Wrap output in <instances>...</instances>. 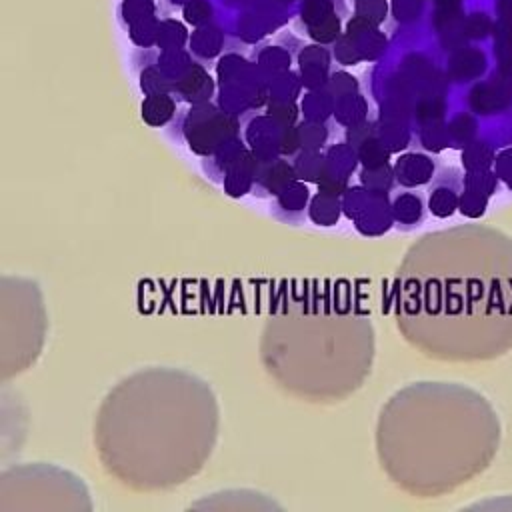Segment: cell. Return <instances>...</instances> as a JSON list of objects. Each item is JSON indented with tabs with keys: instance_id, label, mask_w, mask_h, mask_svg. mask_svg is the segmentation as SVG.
I'll use <instances>...</instances> for the list:
<instances>
[{
	"instance_id": "7bdbcfd3",
	"label": "cell",
	"mask_w": 512,
	"mask_h": 512,
	"mask_svg": "<svg viewBox=\"0 0 512 512\" xmlns=\"http://www.w3.org/2000/svg\"><path fill=\"white\" fill-rule=\"evenodd\" d=\"M326 88L332 92L334 98H338L344 94L358 92V80H356V76H352L348 72H334V74H330Z\"/></svg>"
},
{
	"instance_id": "2e32d148",
	"label": "cell",
	"mask_w": 512,
	"mask_h": 512,
	"mask_svg": "<svg viewBox=\"0 0 512 512\" xmlns=\"http://www.w3.org/2000/svg\"><path fill=\"white\" fill-rule=\"evenodd\" d=\"M174 92L188 104L208 102L214 94V82L200 64H190L188 70L174 82Z\"/></svg>"
},
{
	"instance_id": "8992f818",
	"label": "cell",
	"mask_w": 512,
	"mask_h": 512,
	"mask_svg": "<svg viewBox=\"0 0 512 512\" xmlns=\"http://www.w3.org/2000/svg\"><path fill=\"white\" fill-rule=\"evenodd\" d=\"M90 512L92 500L76 474L54 464L10 466L0 476V512Z\"/></svg>"
},
{
	"instance_id": "5bb4252c",
	"label": "cell",
	"mask_w": 512,
	"mask_h": 512,
	"mask_svg": "<svg viewBox=\"0 0 512 512\" xmlns=\"http://www.w3.org/2000/svg\"><path fill=\"white\" fill-rule=\"evenodd\" d=\"M436 172L438 168L434 158L424 152H406L400 154L394 162L396 184H400L402 188H418L430 184Z\"/></svg>"
},
{
	"instance_id": "74e56055",
	"label": "cell",
	"mask_w": 512,
	"mask_h": 512,
	"mask_svg": "<svg viewBox=\"0 0 512 512\" xmlns=\"http://www.w3.org/2000/svg\"><path fill=\"white\" fill-rule=\"evenodd\" d=\"M160 22H156L152 16H146L134 24H130V36L132 42L138 46H152L156 44Z\"/></svg>"
},
{
	"instance_id": "f907efd6",
	"label": "cell",
	"mask_w": 512,
	"mask_h": 512,
	"mask_svg": "<svg viewBox=\"0 0 512 512\" xmlns=\"http://www.w3.org/2000/svg\"><path fill=\"white\" fill-rule=\"evenodd\" d=\"M210 16V4L204 0H190L184 8V18L194 26L202 24Z\"/></svg>"
},
{
	"instance_id": "52a82bcc",
	"label": "cell",
	"mask_w": 512,
	"mask_h": 512,
	"mask_svg": "<svg viewBox=\"0 0 512 512\" xmlns=\"http://www.w3.org/2000/svg\"><path fill=\"white\" fill-rule=\"evenodd\" d=\"M180 132L194 154L208 158L224 144L240 136V120L208 100L190 104V110L182 118Z\"/></svg>"
},
{
	"instance_id": "30bf717a",
	"label": "cell",
	"mask_w": 512,
	"mask_h": 512,
	"mask_svg": "<svg viewBox=\"0 0 512 512\" xmlns=\"http://www.w3.org/2000/svg\"><path fill=\"white\" fill-rule=\"evenodd\" d=\"M190 510H282L272 498L254 490H222L190 504Z\"/></svg>"
},
{
	"instance_id": "4fadbf2b",
	"label": "cell",
	"mask_w": 512,
	"mask_h": 512,
	"mask_svg": "<svg viewBox=\"0 0 512 512\" xmlns=\"http://www.w3.org/2000/svg\"><path fill=\"white\" fill-rule=\"evenodd\" d=\"M362 236H382L394 226L392 198L388 192H372L366 208L352 220Z\"/></svg>"
},
{
	"instance_id": "603a6c76",
	"label": "cell",
	"mask_w": 512,
	"mask_h": 512,
	"mask_svg": "<svg viewBox=\"0 0 512 512\" xmlns=\"http://www.w3.org/2000/svg\"><path fill=\"white\" fill-rule=\"evenodd\" d=\"M376 136L380 138V142L390 152L404 150L412 140L408 122L406 120H396V118H380L376 122Z\"/></svg>"
},
{
	"instance_id": "6da1fadb",
	"label": "cell",
	"mask_w": 512,
	"mask_h": 512,
	"mask_svg": "<svg viewBox=\"0 0 512 512\" xmlns=\"http://www.w3.org/2000/svg\"><path fill=\"white\" fill-rule=\"evenodd\" d=\"M392 314L426 358L482 362L512 350V238L462 224L418 238L404 254Z\"/></svg>"
},
{
	"instance_id": "ab89813d",
	"label": "cell",
	"mask_w": 512,
	"mask_h": 512,
	"mask_svg": "<svg viewBox=\"0 0 512 512\" xmlns=\"http://www.w3.org/2000/svg\"><path fill=\"white\" fill-rule=\"evenodd\" d=\"M260 68L266 70V72H272L274 74H280V72H286L288 70V64H290V56L280 50V48H266L260 52Z\"/></svg>"
},
{
	"instance_id": "484cf974",
	"label": "cell",
	"mask_w": 512,
	"mask_h": 512,
	"mask_svg": "<svg viewBox=\"0 0 512 512\" xmlns=\"http://www.w3.org/2000/svg\"><path fill=\"white\" fill-rule=\"evenodd\" d=\"M294 170L298 180L302 182H320L322 170H324V152L320 150H306L302 148L296 156H294Z\"/></svg>"
},
{
	"instance_id": "f1b7e54d",
	"label": "cell",
	"mask_w": 512,
	"mask_h": 512,
	"mask_svg": "<svg viewBox=\"0 0 512 512\" xmlns=\"http://www.w3.org/2000/svg\"><path fill=\"white\" fill-rule=\"evenodd\" d=\"M446 126H448V134H450V146H454V148H464L476 140L478 124L472 118V114H460Z\"/></svg>"
},
{
	"instance_id": "f546056e",
	"label": "cell",
	"mask_w": 512,
	"mask_h": 512,
	"mask_svg": "<svg viewBox=\"0 0 512 512\" xmlns=\"http://www.w3.org/2000/svg\"><path fill=\"white\" fill-rule=\"evenodd\" d=\"M298 134H300V144L306 150H322L328 144L330 138V128L326 122H314V120H304L298 124Z\"/></svg>"
},
{
	"instance_id": "b9f144b4",
	"label": "cell",
	"mask_w": 512,
	"mask_h": 512,
	"mask_svg": "<svg viewBox=\"0 0 512 512\" xmlns=\"http://www.w3.org/2000/svg\"><path fill=\"white\" fill-rule=\"evenodd\" d=\"M356 14L378 26L388 14V2L386 0H356Z\"/></svg>"
},
{
	"instance_id": "cb8c5ba5",
	"label": "cell",
	"mask_w": 512,
	"mask_h": 512,
	"mask_svg": "<svg viewBox=\"0 0 512 512\" xmlns=\"http://www.w3.org/2000/svg\"><path fill=\"white\" fill-rule=\"evenodd\" d=\"M342 214V198L324 194L318 190V194L308 204V216L318 226H334Z\"/></svg>"
},
{
	"instance_id": "d590c367",
	"label": "cell",
	"mask_w": 512,
	"mask_h": 512,
	"mask_svg": "<svg viewBox=\"0 0 512 512\" xmlns=\"http://www.w3.org/2000/svg\"><path fill=\"white\" fill-rule=\"evenodd\" d=\"M340 30H342L340 18L332 12L326 18L310 24L308 26V36L318 44H330V42H336L340 38Z\"/></svg>"
},
{
	"instance_id": "7a4b0ae2",
	"label": "cell",
	"mask_w": 512,
	"mask_h": 512,
	"mask_svg": "<svg viewBox=\"0 0 512 512\" xmlns=\"http://www.w3.org/2000/svg\"><path fill=\"white\" fill-rule=\"evenodd\" d=\"M220 408L210 384L180 368L152 366L124 376L100 402L98 460L134 492H158L196 476L218 440Z\"/></svg>"
},
{
	"instance_id": "d6a6232c",
	"label": "cell",
	"mask_w": 512,
	"mask_h": 512,
	"mask_svg": "<svg viewBox=\"0 0 512 512\" xmlns=\"http://www.w3.org/2000/svg\"><path fill=\"white\" fill-rule=\"evenodd\" d=\"M140 90L144 94H160V92H174V82L162 72V68L146 66L140 72Z\"/></svg>"
},
{
	"instance_id": "7402d4cb",
	"label": "cell",
	"mask_w": 512,
	"mask_h": 512,
	"mask_svg": "<svg viewBox=\"0 0 512 512\" xmlns=\"http://www.w3.org/2000/svg\"><path fill=\"white\" fill-rule=\"evenodd\" d=\"M338 124L342 126H354L358 122H364L368 120V104H366V98L360 96L358 92H352V94H344V96H338L334 100V114Z\"/></svg>"
},
{
	"instance_id": "4dcf8cb0",
	"label": "cell",
	"mask_w": 512,
	"mask_h": 512,
	"mask_svg": "<svg viewBox=\"0 0 512 512\" xmlns=\"http://www.w3.org/2000/svg\"><path fill=\"white\" fill-rule=\"evenodd\" d=\"M418 140L422 144L424 150L428 152H440L444 148L450 146V134H448V126L440 120V122H432V124H424L420 126V134Z\"/></svg>"
},
{
	"instance_id": "d6986e66",
	"label": "cell",
	"mask_w": 512,
	"mask_h": 512,
	"mask_svg": "<svg viewBox=\"0 0 512 512\" xmlns=\"http://www.w3.org/2000/svg\"><path fill=\"white\" fill-rule=\"evenodd\" d=\"M512 90L506 82H488L480 84L470 92V104L476 112L496 114L510 106Z\"/></svg>"
},
{
	"instance_id": "4316f807",
	"label": "cell",
	"mask_w": 512,
	"mask_h": 512,
	"mask_svg": "<svg viewBox=\"0 0 512 512\" xmlns=\"http://www.w3.org/2000/svg\"><path fill=\"white\" fill-rule=\"evenodd\" d=\"M494 158H496V152L480 140H474L472 144L464 146L462 154H460V162H462L464 172L494 168Z\"/></svg>"
},
{
	"instance_id": "681fc988",
	"label": "cell",
	"mask_w": 512,
	"mask_h": 512,
	"mask_svg": "<svg viewBox=\"0 0 512 512\" xmlns=\"http://www.w3.org/2000/svg\"><path fill=\"white\" fill-rule=\"evenodd\" d=\"M300 66L304 64H316V66H324L328 68L330 66V54L328 50L322 46V44H314V46H306L302 52H300V58H298Z\"/></svg>"
},
{
	"instance_id": "ac0fdd59",
	"label": "cell",
	"mask_w": 512,
	"mask_h": 512,
	"mask_svg": "<svg viewBox=\"0 0 512 512\" xmlns=\"http://www.w3.org/2000/svg\"><path fill=\"white\" fill-rule=\"evenodd\" d=\"M258 158L252 150H248L224 176L222 186L230 198H240L244 194H252L256 182Z\"/></svg>"
},
{
	"instance_id": "e575fe53",
	"label": "cell",
	"mask_w": 512,
	"mask_h": 512,
	"mask_svg": "<svg viewBox=\"0 0 512 512\" xmlns=\"http://www.w3.org/2000/svg\"><path fill=\"white\" fill-rule=\"evenodd\" d=\"M186 38H188L186 28L180 22L164 20V22H160L156 44L162 50H176V48H182L186 44Z\"/></svg>"
},
{
	"instance_id": "816d5d0a",
	"label": "cell",
	"mask_w": 512,
	"mask_h": 512,
	"mask_svg": "<svg viewBox=\"0 0 512 512\" xmlns=\"http://www.w3.org/2000/svg\"><path fill=\"white\" fill-rule=\"evenodd\" d=\"M422 0H394V16L398 20H414L420 14Z\"/></svg>"
},
{
	"instance_id": "7c38bea8",
	"label": "cell",
	"mask_w": 512,
	"mask_h": 512,
	"mask_svg": "<svg viewBox=\"0 0 512 512\" xmlns=\"http://www.w3.org/2000/svg\"><path fill=\"white\" fill-rule=\"evenodd\" d=\"M296 170L294 164H290L284 156L260 160L258 158V170H256V182L252 194L258 198H276L286 186L296 182Z\"/></svg>"
},
{
	"instance_id": "9a60e30c",
	"label": "cell",
	"mask_w": 512,
	"mask_h": 512,
	"mask_svg": "<svg viewBox=\"0 0 512 512\" xmlns=\"http://www.w3.org/2000/svg\"><path fill=\"white\" fill-rule=\"evenodd\" d=\"M308 204H310V190L302 180H296L274 198L272 214L280 222L298 224L308 212Z\"/></svg>"
},
{
	"instance_id": "60d3db41",
	"label": "cell",
	"mask_w": 512,
	"mask_h": 512,
	"mask_svg": "<svg viewBox=\"0 0 512 512\" xmlns=\"http://www.w3.org/2000/svg\"><path fill=\"white\" fill-rule=\"evenodd\" d=\"M300 80H302L304 88L320 90V88L328 86L330 74H328V68H324V66L304 64V66H300Z\"/></svg>"
},
{
	"instance_id": "8d00e7d4",
	"label": "cell",
	"mask_w": 512,
	"mask_h": 512,
	"mask_svg": "<svg viewBox=\"0 0 512 512\" xmlns=\"http://www.w3.org/2000/svg\"><path fill=\"white\" fill-rule=\"evenodd\" d=\"M488 196L468 190L462 186V194H460V204H458V212L470 220H476L480 216H484L486 208H488Z\"/></svg>"
},
{
	"instance_id": "c3c4849f",
	"label": "cell",
	"mask_w": 512,
	"mask_h": 512,
	"mask_svg": "<svg viewBox=\"0 0 512 512\" xmlns=\"http://www.w3.org/2000/svg\"><path fill=\"white\" fill-rule=\"evenodd\" d=\"M334 54H336V60L344 66H350V64H358L362 60L358 48L354 46V42L344 34L336 40V48H334Z\"/></svg>"
},
{
	"instance_id": "5b68a950",
	"label": "cell",
	"mask_w": 512,
	"mask_h": 512,
	"mask_svg": "<svg viewBox=\"0 0 512 512\" xmlns=\"http://www.w3.org/2000/svg\"><path fill=\"white\" fill-rule=\"evenodd\" d=\"M48 316L34 280L0 278V376L8 380L28 370L46 342Z\"/></svg>"
},
{
	"instance_id": "8fae6325",
	"label": "cell",
	"mask_w": 512,
	"mask_h": 512,
	"mask_svg": "<svg viewBox=\"0 0 512 512\" xmlns=\"http://www.w3.org/2000/svg\"><path fill=\"white\" fill-rule=\"evenodd\" d=\"M284 124L276 122L272 116H256L248 122L244 130V140L250 146V150L260 160H270L280 156V140L284 132Z\"/></svg>"
},
{
	"instance_id": "44dd1931",
	"label": "cell",
	"mask_w": 512,
	"mask_h": 512,
	"mask_svg": "<svg viewBox=\"0 0 512 512\" xmlns=\"http://www.w3.org/2000/svg\"><path fill=\"white\" fill-rule=\"evenodd\" d=\"M178 112V104L172 98V92H160V94H146L140 106V116L144 124L152 128L166 126Z\"/></svg>"
},
{
	"instance_id": "bcb514c9",
	"label": "cell",
	"mask_w": 512,
	"mask_h": 512,
	"mask_svg": "<svg viewBox=\"0 0 512 512\" xmlns=\"http://www.w3.org/2000/svg\"><path fill=\"white\" fill-rule=\"evenodd\" d=\"M372 136H376V122H370V120H364V122H358V124L346 128V142L354 150Z\"/></svg>"
},
{
	"instance_id": "e0dca14e",
	"label": "cell",
	"mask_w": 512,
	"mask_h": 512,
	"mask_svg": "<svg viewBox=\"0 0 512 512\" xmlns=\"http://www.w3.org/2000/svg\"><path fill=\"white\" fill-rule=\"evenodd\" d=\"M428 204H424V198L418 192L402 190L392 198V216L394 226L400 230H414L418 228L426 218Z\"/></svg>"
},
{
	"instance_id": "836d02e7",
	"label": "cell",
	"mask_w": 512,
	"mask_h": 512,
	"mask_svg": "<svg viewBox=\"0 0 512 512\" xmlns=\"http://www.w3.org/2000/svg\"><path fill=\"white\" fill-rule=\"evenodd\" d=\"M356 154L362 166H384L388 164L392 152L380 142L378 136H372L356 148Z\"/></svg>"
},
{
	"instance_id": "277c9868",
	"label": "cell",
	"mask_w": 512,
	"mask_h": 512,
	"mask_svg": "<svg viewBox=\"0 0 512 512\" xmlns=\"http://www.w3.org/2000/svg\"><path fill=\"white\" fill-rule=\"evenodd\" d=\"M260 360L272 380L306 402H340L372 372L374 326L352 310L300 308L268 316L260 332Z\"/></svg>"
},
{
	"instance_id": "d4e9b609",
	"label": "cell",
	"mask_w": 512,
	"mask_h": 512,
	"mask_svg": "<svg viewBox=\"0 0 512 512\" xmlns=\"http://www.w3.org/2000/svg\"><path fill=\"white\" fill-rule=\"evenodd\" d=\"M334 96L328 88H320V90H310L304 100H302V114L306 120H314V122H326L332 114H334Z\"/></svg>"
},
{
	"instance_id": "f35d334b",
	"label": "cell",
	"mask_w": 512,
	"mask_h": 512,
	"mask_svg": "<svg viewBox=\"0 0 512 512\" xmlns=\"http://www.w3.org/2000/svg\"><path fill=\"white\" fill-rule=\"evenodd\" d=\"M266 114L284 126H292V124H296L300 112H298V106L294 104V100H272L270 98L266 104Z\"/></svg>"
},
{
	"instance_id": "f6af8a7d",
	"label": "cell",
	"mask_w": 512,
	"mask_h": 512,
	"mask_svg": "<svg viewBox=\"0 0 512 512\" xmlns=\"http://www.w3.org/2000/svg\"><path fill=\"white\" fill-rule=\"evenodd\" d=\"M332 8V0H306L302 6V20L306 22V26H310L332 14Z\"/></svg>"
},
{
	"instance_id": "1f68e13d",
	"label": "cell",
	"mask_w": 512,
	"mask_h": 512,
	"mask_svg": "<svg viewBox=\"0 0 512 512\" xmlns=\"http://www.w3.org/2000/svg\"><path fill=\"white\" fill-rule=\"evenodd\" d=\"M498 176L494 172V168H488V170H472V172H464V180H462V186L468 188V190H474V192H480L488 198L494 196L496 188H498Z\"/></svg>"
},
{
	"instance_id": "ee69618b",
	"label": "cell",
	"mask_w": 512,
	"mask_h": 512,
	"mask_svg": "<svg viewBox=\"0 0 512 512\" xmlns=\"http://www.w3.org/2000/svg\"><path fill=\"white\" fill-rule=\"evenodd\" d=\"M154 2L152 0H124L122 16L128 24H134L146 16H152Z\"/></svg>"
},
{
	"instance_id": "ba28073f",
	"label": "cell",
	"mask_w": 512,
	"mask_h": 512,
	"mask_svg": "<svg viewBox=\"0 0 512 512\" xmlns=\"http://www.w3.org/2000/svg\"><path fill=\"white\" fill-rule=\"evenodd\" d=\"M356 150L344 140L340 144L330 146L324 152V170L318 182V190L324 194L340 196L348 190V180L358 166Z\"/></svg>"
},
{
	"instance_id": "83f0119b",
	"label": "cell",
	"mask_w": 512,
	"mask_h": 512,
	"mask_svg": "<svg viewBox=\"0 0 512 512\" xmlns=\"http://www.w3.org/2000/svg\"><path fill=\"white\" fill-rule=\"evenodd\" d=\"M360 184L372 192H392L396 184L394 176V166L384 164V166H362L360 170Z\"/></svg>"
},
{
	"instance_id": "7dc6e473",
	"label": "cell",
	"mask_w": 512,
	"mask_h": 512,
	"mask_svg": "<svg viewBox=\"0 0 512 512\" xmlns=\"http://www.w3.org/2000/svg\"><path fill=\"white\" fill-rule=\"evenodd\" d=\"M494 172H496L498 180L512 192V148H504V150L496 152Z\"/></svg>"
},
{
	"instance_id": "f5cc1de1",
	"label": "cell",
	"mask_w": 512,
	"mask_h": 512,
	"mask_svg": "<svg viewBox=\"0 0 512 512\" xmlns=\"http://www.w3.org/2000/svg\"><path fill=\"white\" fill-rule=\"evenodd\" d=\"M438 2V8L442 6V8H454V6H458L460 4V0H436Z\"/></svg>"
},
{
	"instance_id": "9c48e42d",
	"label": "cell",
	"mask_w": 512,
	"mask_h": 512,
	"mask_svg": "<svg viewBox=\"0 0 512 512\" xmlns=\"http://www.w3.org/2000/svg\"><path fill=\"white\" fill-rule=\"evenodd\" d=\"M464 174L454 166H442L430 182L428 212L436 218H450L460 204Z\"/></svg>"
},
{
	"instance_id": "ffe728a7",
	"label": "cell",
	"mask_w": 512,
	"mask_h": 512,
	"mask_svg": "<svg viewBox=\"0 0 512 512\" xmlns=\"http://www.w3.org/2000/svg\"><path fill=\"white\" fill-rule=\"evenodd\" d=\"M250 150V146L246 144V140H242L240 136L230 140L228 144H224L218 152H214L212 156L204 158V172L210 176V180L214 182H222L226 172Z\"/></svg>"
},
{
	"instance_id": "3957f363",
	"label": "cell",
	"mask_w": 512,
	"mask_h": 512,
	"mask_svg": "<svg viewBox=\"0 0 512 512\" xmlns=\"http://www.w3.org/2000/svg\"><path fill=\"white\" fill-rule=\"evenodd\" d=\"M500 438L494 406L458 382L408 384L386 400L376 420L378 462L414 498H438L480 476Z\"/></svg>"
}]
</instances>
